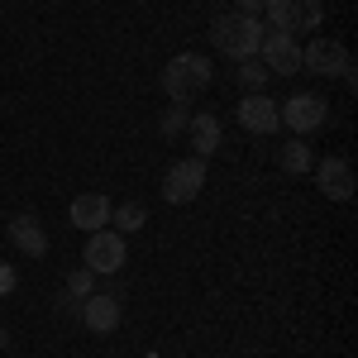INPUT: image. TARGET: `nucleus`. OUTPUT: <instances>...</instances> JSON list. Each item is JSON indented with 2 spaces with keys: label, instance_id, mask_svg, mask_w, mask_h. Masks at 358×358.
I'll return each instance as SVG.
<instances>
[{
  "label": "nucleus",
  "instance_id": "f257e3e1",
  "mask_svg": "<svg viewBox=\"0 0 358 358\" xmlns=\"http://www.w3.org/2000/svg\"><path fill=\"white\" fill-rule=\"evenodd\" d=\"M210 57L201 53H177L172 62L163 67V91L172 96V106H187V101H196L206 86H210Z\"/></svg>",
  "mask_w": 358,
  "mask_h": 358
},
{
  "label": "nucleus",
  "instance_id": "f03ea898",
  "mask_svg": "<svg viewBox=\"0 0 358 358\" xmlns=\"http://www.w3.org/2000/svg\"><path fill=\"white\" fill-rule=\"evenodd\" d=\"M210 34H215V48H220L224 57L248 62V57H258V48H263L268 24H263V20H248V15H220Z\"/></svg>",
  "mask_w": 358,
  "mask_h": 358
},
{
  "label": "nucleus",
  "instance_id": "7ed1b4c3",
  "mask_svg": "<svg viewBox=\"0 0 358 358\" xmlns=\"http://www.w3.org/2000/svg\"><path fill=\"white\" fill-rule=\"evenodd\" d=\"M301 67L306 72H320V77H344L354 82V62H349V48L339 38H310L301 48Z\"/></svg>",
  "mask_w": 358,
  "mask_h": 358
},
{
  "label": "nucleus",
  "instance_id": "20e7f679",
  "mask_svg": "<svg viewBox=\"0 0 358 358\" xmlns=\"http://www.w3.org/2000/svg\"><path fill=\"white\" fill-rule=\"evenodd\" d=\"M201 187H206V158H182V163L167 167L163 201H167V206H187V201L201 196Z\"/></svg>",
  "mask_w": 358,
  "mask_h": 358
},
{
  "label": "nucleus",
  "instance_id": "39448f33",
  "mask_svg": "<svg viewBox=\"0 0 358 358\" xmlns=\"http://www.w3.org/2000/svg\"><path fill=\"white\" fill-rule=\"evenodd\" d=\"M277 115H282V124H287L292 134H315V129L330 120V106H325L315 91H301V96L282 101V106H277Z\"/></svg>",
  "mask_w": 358,
  "mask_h": 358
},
{
  "label": "nucleus",
  "instance_id": "423d86ee",
  "mask_svg": "<svg viewBox=\"0 0 358 358\" xmlns=\"http://www.w3.org/2000/svg\"><path fill=\"white\" fill-rule=\"evenodd\" d=\"M258 57H263L268 72H282V77L301 72V43H296V34H287V29H268Z\"/></svg>",
  "mask_w": 358,
  "mask_h": 358
},
{
  "label": "nucleus",
  "instance_id": "0eeeda50",
  "mask_svg": "<svg viewBox=\"0 0 358 358\" xmlns=\"http://www.w3.org/2000/svg\"><path fill=\"white\" fill-rule=\"evenodd\" d=\"M86 268H91V273H120V268H124V234H115L110 224H106V229H96V234H91V239H86Z\"/></svg>",
  "mask_w": 358,
  "mask_h": 358
},
{
  "label": "nucleus",
  "instance_id": "6e6552de",
  "mask_svg": "<svg viewBox=\"0 0 358 358\" xmlns=\"http://www.w3.org/2000/svg\"><path fill=\"white\" fill-rule=\"evenodd\" d=\"M77 315H82V325H86L91 334H115V330H120L124 306H120V296H110V292H91Z\"/></svg>",
  "mask_w": 358,
  "mask_h": 358
},
{
  "label": "nucleus",
  "instance_id": "1a4fd4ad",
  "mask_svg": "<svg viewBox=\"0 0 358 358\" xmlns=\"http://www.w3.org/2000/svg\"><path fill=\"white\" fill-rule=\"evenodd\" d=\"M239 124L248 134H277L282 129V115H277V101H268L263 91H253L239 101Z\"/></svg>",
  "mask_w": 358,
  "mask_h": 358
},
{
  "label": "nucleus",
  "instance_id": "9d476101",
  "mask_svg": "<svg viewBox=\"0 0 358 358\" xmlns=\"http://www.w3.org/2000/svg\"><path fill=\"white\" fill-rule=\"evenodd\" d=\"M110 196H101V192H82L77 196V201H72V210H67V215H72V224H77V229H86V234H96V229H106V224H110Z\"/></svg>",
  "mask_w": 358,
  "mask_h": 358
},
{
  "label": "nucleus",
  "instance_id": "9b49d317",
  "mask_svg": "<svg viewBox=\"0 0 358 358\" xmlns=\"http://www.w3.org/2000/svg\"><path fill=\"white\" fill-rule=\"evenodd\" d=\"M315 187L330 201H349L354 196V167H349V158H325L315 167Z\"/></svg>",
  "mask_w": 358,
  "mask_h": 358
},
{
  "label": "nucleus",
  "instance_id": "f8f14e48",
  "mask_svg": "<svg viewBox=\"0 0 358 358\" xmlns=\"http://www.w3.org/2000/svg\"><path fill=\"white\" fill-rule=\"evenodd\" d=\"M10 244L20 248L24 258H43V253H48V234H43L38 215H15V220H10Z\"/></svg>",
  "mask_w": 358,
  "mask_h": 358
},
{
  "label": "nucleus",
  "instance_id": "ddd939ff",
  "mask_svg": "<svg viewBox=\"0 0 358 358\" xmlns=\"http://www.w3.org/2000/svg\"><path fill=\"white\" fill-rule=\"evenodd\" d=\"M187 129H192V148H196V158H210V153L220 148V120H215L210 110L187 115Z\"/></svg>",
  "mask_w": 358,
  "mask_h": 358
},
{
  "label": "nucleus",
  "instance_id": "4468645a",
  "mask_svg": "<svg viewBox=\"0 0 358 358\" xmlns=\"http://www.w3.org/2000/svg\"><path fill=\"white\" fill-rule=\"evenodd\" d=\"M263 20H268V29L296 34V29H292V20H296V0H263Z\"/></svg>",
  "mask_w": 358,
  "mask_h": 358
},
{
  "label": "nucleus",
  "instance_id": "2eb2a0df",
  "mask_svg": "<svg viewBox=\"0 0 358 358\" xmlns=\"http://www.w3.org/2000/svg\"><path fill=\"white\" fill-rule=\"evenodd\" d=\"M110 220H115V234H138V229H143V220H148V210H143L138 201H129V206L110 210Z\"/></svg>",
  "mask_w": 358,
  "mask_h": 358
},
{
  "label": "nucleus",
  "instance_id": "dca6fc26",
  "mask_svg": "<svg viewBox=\"0 0 358 358\" xmlns=\"http://www.w3.org/2000/svg\"><path fill=\"white\" fill-rule=\"evenodd\" d=\"M320 24H325V5H320V0H296L292 29H320Z\"/></svg>",
  "mask_w": 358,
  "mask_h": 358
},
{
  "label": "nucleus",
  "instance_id": "f3484780",
  "mask_svg": "<svg viewBox=\"0 0 358 358\" xmlns=\"http://www.w3.org/2000/svg\"><path fill=\"white\" fill-rule=\"evenodd\" d=\"M91 292H96V273H91V268H72V273H67V296H77V301H86V296H91Z\"/></svg>",
  "mask_w": 358,
  "mask_h": 358
},
{
  "label": "nucleus",
  "instance_id": "a211bd4d",
  "mask_svg": "<svg viewBox=\"0 0 358 358\" xmlns=\"http://www.w3.org/2000/svg\"><path fill=\"white\" fill-rule=\"evenodd\" d=\"M268 77H273V72H268L263 62H253V57H248L244 67H239V86H244L248 96H253V91H263V86H268Z\"/></svg>",
  "mask_w": 358,
  "mask_h": 358
},
{
  "label": "nucleus",
  "instance_id": "6ab92c4d",
  "mask_svg": "<svg viewBox=\"0 0 358 358\" xmlns=\"http://www.w3.org/2000/svg\"><path fill=\"white\" fill-rule=\"evenodd\" d=\"M282 167L287 172H310V148L306 143H287L282 148Z\"/></svg>",
  "mask_w": 358,
  "mask_h": 358
},
{
  "label": "nucleus",
  "instance_id": "aec40b11",
  "mask_svg": "<svg viewBox=\"0 0 358 358\" xmlns=\"http://www.w3.org/2000/svg\"><path fill=\"white\" fill-rule=\"evenodd\" d=\"M177 129H187V106H167L163 120H158V134L163 138H172Z\"/></svg>",
  "mask_w": 358,
  "mask_h": 358
},
{
  "label": "nucleus",
  "instance_id": "412c9836",
  "mask_svg": "<svg viewBox=\"0 0 358 358\" xmlns=\"http://www.w3.org/2000/svg\"><path fill=\"white\" fill-rule=\"evenodd\" d=\"M20 287V273H15V263H0V296H10Z\"/></svg>",
  "mask_w": 358,
  "mask_h": 358
},
{
  "label": "nucleus",
  "instance_id": "4be33fe9",
  "mask_svg": "<svg viewBox=\"0 0 358 358\" xmlns=\"http://www.w3.org/2000/svg\"><path fill=\"white\" fill-rule=\"evenodd\" d=\"M234 15H248V20H263V0H234Z\"/></svg>",
  "mask_w": 358,
  "mask_h": 358
},
{
  "label": "nucleus",
  "instance_id": "5701e85b",
  "mask_svg": "<svg viewBox=\"0 0 358 358\" xmlns=\"http://www.w3.org/2000/svg\"><path fill=\"white\" fill-rule=\"evenodd\" d=\"M5 344H10V330H5V325H0V349H5Z\"/></svg>",
  "mask_w": 358,
  "mask_h": 358
}]
</instances>
